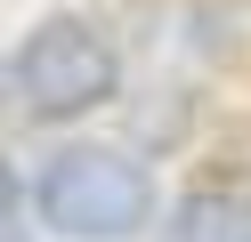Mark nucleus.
<instances>
[{
    "label": "nucleus",
    "mask_w": 251,
    "mask_h": 242,
    "mask_svg": "<svg viewBox=\"0 0 251 242\" xmlns=\"http://www.w3.org/2000/svg\"><path fill=\"white\" fill-rule=\"evenodd\" d=\"M122 89V57L89 16H49L17 48V97L33 121H73Z\"/></svg>",
    "instance_id": "f03ea898"
},
{
    "label": "nucleus",
    "mask_w": 251,
    "mask_h": 242,
    "mask_svg": "<svg viewBox=\"0 0 251 242\" xmlns=\"http://www.w3.org/2000/svg\"><path fill=\"white\" fill-rule=\"evenodd\" d=\"M162 242H251V202L227 194V186H202V194H186L170 210Z\"/></svg>",
    "instance_id": "7ed1b4c3"
},
{
    "label": "nucleus",
    "mask_w": 251,
    "mask_h": 242,
    "mask_svg": "<svg viewBox=\"0 0 251 242\" xmlns=\"http://www.w3.org/2000/svg\"><path fill=\"white\" fill-rule=\"evenodd\" d=\"M33 186H25V177H8V218H0V226H8V242H33Z\"/></svg>",
    "instance_id": "20e7f679"
},
{
    "label": "nucleus",
    "mask_w": 251,
    "mask_h": 242,
    "mask_svg": "<svg viewBox=\"0 0 251 242\" xmlns=\"http://www.w3.org/2000/svg\"><path fill=\"white\" fill-rule=\"evenodd\" d=\"M33 202L73 242H122L154 218V177H146V161L114 154V145H65L41 161Z\"/></svg>",
    "instance_id": "f257e3e1"
}]
</instances>
